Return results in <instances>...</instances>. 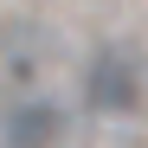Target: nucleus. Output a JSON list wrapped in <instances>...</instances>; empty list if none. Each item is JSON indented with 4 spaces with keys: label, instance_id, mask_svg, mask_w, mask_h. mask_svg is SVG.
<instances>
[{
    "label": "nucleus",
    "instance_id": "obj_1",
    "mask_svg": "<svg viewBox=\"0 0 148 148\" xmlns=\"http://www.w3.org/2000/svg\"><path fill=\"white\" fill-rule=\"evenodd\" d=\"M84 103L97 116H135L148 103V71L135 58V45H97L84 64Z\"/></svg>",
    "mask_w": 148,
    "mask_h": 148
},
{
    "label": "nucleus",
    "instance_id": "obj_2",
    "mask_svg": "<svg viewBox=\"0 0 148 148\" xmlns=\"http://www.w3.org/2000/svg\"><path fill=\"white\" fill-rule=\"evenodd\" d=\"M71 135V116L64 103H52V97H13L7 110H0V148H64Z\"/></svg>",
    "mask_w": 148,
    "mask_h": 148
}]
</instances>
